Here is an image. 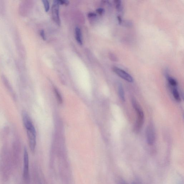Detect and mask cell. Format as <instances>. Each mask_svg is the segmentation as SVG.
I'll list each match as a JSON object with an SVG mask.
<instances>
[{
  "label": "cell",
  "instance_id": "12",
  "mask_svg": "<svg viewBox=\"0 0 184 184\" xmlns=\"http://www.w3.org/2000/svg\"><path fill=\"white\" fill-rule=\"evenodd\" d=\"M115 8L118 12L121 13L123 11L122 2L120 0H116L114 1Z\"/></svg>",
  "mask_w": 184,
  "mask_h": 184
},
{
  "label": "cell",
  "instance_id": "11",
  "mask_svg": "<svg viewBox=\"0 0 184 184\" xmlns=\"http://www.w3.org/2000/svg\"><path fill=\"white\" fill-rule=\"evenodd\" d=\"M75 37L77 41L81 45L82 44L83 41L82 39L81 33L80 29L77 27L75 29Z\"/></svg>",
  "mask_w": 184,
  "mask_h": 184
},
{
  "label": "cell",
  "instance_id": "6",
  "mask_svg": "<svg viewBox=\"0 0 184 184\" xmlns=\"http://www.w3.org/2000/svg\"><path fill=\"white\" fill-rule=\"evenodd\" d=\"M22 118L24 125L27 130H35L30 117H29L28 114L25 111H23Z\"/></svg>",
  "mask_w": 184,
  "mask_h": 184
},
{
  "label": "cell",
  "instance_id": "14",
  "mask_svg": "<svg viewBox=\"0 0 184 184\" xmlns=\"http://www.w3.org/2000/svg\"><path fill=\"white\" fill-rule=\"evenodd\" d=\"M166 75L167 76L168 81L169 84L173 87H176L177 85V83L175 79L169 76L168 74H167Z\"/></svg>",
  "mask_w": 184,
  "mask_h": 184
},
{
  "label": "cell",
  "instance_id": "7",
  "mask_svg": "<svg viewBox=\"0 0 184 184\" xmlns=\"http://www.w3.org/2000/svg\"><path fill=\"white\" fill-rule=\"evenodd\" d=\"M52 15L54 22L58 25L61 24L60 19L59 16V4L57 1H55L52 7Z\"/></svg>",
  "mask_w": 184,
  "mask_h": 184
},
{
  "label": "cell",
  "instance_id": "13",
  "mask_svg": "<svg viewBox=\"0 0 184 184\" xmlns=\"http://www.w3.org/2000/svg\"><path fill=\"white\" fill-rule=\"evenodd\" d=\"M173 94L175 99L177 101L180 102L181 101V99L180 95L178 90L176 88H174L172 90Z\"/></svg>",
  "mask_w": 184,
  "mask_h": 184
},
{
  "label": "cell",
  "instance_id": "8",
  "mask_svg": "<svg viewBox=\"0 0 184 184\" xmlns=\"http://www.w3.org/2000/svg\"><path fill=\"white\" fill-rule=\"evenodd\" d=\"M29 8V1H23L20 3L19 6V11L20 14L25 16L28 14Z\"/></svg>",
  "mask_w": 184,
  "mask_h": 184
},
{
  "label": "cell",
  "instance_id": "1",
  "mask_svg": "<svg viewBox=\"0 0 184 184\" xmlns=\"http://www.w3.org/2000/svg\"><path fill=\"white\" fill-rule=\"evenodd\" d=\"M132 102L133 107L137 113V120L134 128V131L136 133H138L142 128L144 123V114L142 108L135 99H132Z\"/></svg>",
  "mask_w": 184,
  "mask_h": 184
},
{
  "label": "cell",
  "instance_id": "5",
  "mask_svg": "<svg viewBox=\"0 0 184 184\" xmlns=\"http://www.w3.org/2000/svg\"><path fill=\"white\" fill-rule=\"evenodd\" d=\"M23 176L25 180L28 181L29 180V159L27 149L25 148L24 153V168Z\"/></svg>",
  "mask_w": 184,
  "mask_h": 184
},
{
  "label": "cell",
  "instance_id": "24",
  "mask_svg": "<svg viewBox=\"0 0 184 184\" xmlns=\"http://www.w3.org/2000/svg\"><path fill=\"white\" fill-rule=\"evenodd\" d=\"M132 184H136V183H132Z\"/></svg>",
  "mask_w": 184,
  "mask_h": 184
},
{
  "label": "cell",
  "instance_id": "10",
  "mask_svg": "<svg viewBox=\"0 0 184 184\" xmlns=\"http://www.w3.org/2000/svg\"><path fill=\"white\" fill-rule=\"evenodd\" d=\"M118 92L120 100L123 101H125V97L123 88L121 83H119L118 84Z\"/></svg>",
  "mask_w": 184,
  "mask_h": 184
},
{
  "label": "cell",
  "instance_id": "21",
  "mask_svg": "<svg viewBox=\"0 0 184 184\" xmlns=\"http://www.w3.org/2000/svg\"><path fill=\"white\" fill-rule=\"evenodd\" d=\"M40 34L43 40H46V36H45V33L44 30H41L40 31Z\"/></svg>",
  "mask_w": 184,
  "mask_h": 184
},
{
  "label": "cell",
  "instance_id": "4",
  "mask_svg": "<svg viewBox=\"0 0 184 184\" xmlns=\"http://www.w3.org/2000/svg\"><path fill=\"white\" fill-rule=\"evenodd\" d=\"M29 147L32 152L35 150L36 145V131L34 130H27Z\"/></svg>",
  "mask_w": 184,
  "mask_h": 184
},
{
  "label": "cell",
  "instance_id": "19",
  "mask_svg": "<svg viewBox=\"0 0 184 184\" xmlns=\"http://www.w3.org/2000/svg\"><path fill=\"white\" fill-rule=\"evenodd\" d=\"M57 1L58 3L59 4H63V5L67 6L68 5L69 3V1H62V0H61V1Z\"/></svg>",
  "mask_w": 184,
  "mask_h": 184
},
{
  "label": "cell",
  "instance_id": "23",
  "mask_svg": "<svg viewBox=\"0 0 184 184\" xmlns=\"http://www.w3.org/2000/svg\"><path fill=\"white\" fill-rule=\"evenodd\" d=\"M96 16V13H90L88 14V17L89 18L94 17Z\"/></svg>",
  "mask_w": 184,
  "mask_h": 184
},
{
  "label": "cell",
  "instance_id": "15",
  "mask_svg": "<svg viewBox=\"0 0 184 184\" xmlns=\"http://www.w3.org/2000/svg\"><path fill=\"white\" fill-rule=\"evenodd\" d=\"M54 90L58 103L60 104L62 103V99L60 92H58V90L56 88H54Z\"/></svg>",
  "mask_w": 184,
  "mask_h": 184
},
{
  "label": "cell",
  "instance_id": "9",
  "mask_svg": "<svg viewBox=\"0 0 184 184\" xmlns=\"http://www.w3.org/2000/svg\"><path fill=\"white\" fill-rule=\"evenodd\" d=\"M2 79L4 86L7 88L9 92L10 93L11 96H12L13 99L16 100V96L15 93L8 79L5 76L3 75L2 76Z\"/></svg>",
  "mask_w": 184,
  "mask_h": 184
},
{
  "label": "cell",
  "instance_id": "2",
  "mask_svg": "<svg viewBox=\"0 0 184 184\" xmlns=\"http://www.w3.org/2000/svg\"><path fill=\"white\" fill-rule=\"evenodd\" d=\"M113 71L119 76L120 78H121L124 80L128 82L129 83H132L133 82L134 79L130 74L127 73L124 70L120 69L119 67H114L112 68Z\"/></svg>",
  "mask_w": 184,
  "mask_h": 184
},
{
  "label": "cell",
  "instance_id": "22",
  "mask_svg": "<svg viewBox=\"0 0 184 184\" xmlns=\"http://www.w3.org/2000/svg\"><path fill=\"white\" fill-rule=\"evenodd\" d=\"M118 22L120 25H122L123 22V20L121 16L119 15L117 17Z\"/></svg>",
  "mask_w": 184,
  "mask_h": 184
},
{
  "label": "cell",
  "instance_id": "16",
  "mask_svg": "<svg viewBox=\"0 0 184 184\" xmlns=\"http://www.w3.org/2000/svg\"><path fill=\"white\" fill-rule=\"evenodd\" d=\"M43 4H44V8L46 12H48L49 10L50 6L48 1L47 0H43L42 1Z\"/></svg>",
  "mask_w": 184,
  "mask_h": 184
},
{
  "label": "cell",
  "instance_id": "3",
  "mask_svg": "<svg viewBox=\"0 0 184 184\" xmlns=\"http://www.w3.org/2000/svg\"><path fill=\"white\" fill-rule=\"evenodd\" d=\"M146 136L147 142L149 145H152L155 142V132L154 127L152 124H150L146 128Z\"/></svg>",
  "mask_w": 184,
  "mask_h": 184
},
{
  "label": "cell",
  "instance_id": "18",
  "mask_svg": "<svg viewBox=\"0 0 184 184\" xmlns=\"http://www.w3.org/2000/svg\"><path fill=\"white\" fill-rule=\"evenodd\" d=\"M4 9V5L3 1H0V13H3Z\"/></svg>",
  "mask_w": 184,
  "mask_h": 184
},
{
  "label": "cell",
  "instance_id": "20",
  "mask_svg": "<svg viewBox=\"0 0 184 184\" xmlns=\"http://www.w3.org/2000/svg\"><path fill=\"white\" fill-rule=\"evenodd\" d=\"M96 12L98 13L99 15H102L103 14L104 12V10L103 8H99L97 9L96 10Z\"/></svg>",
  "mask_w": 184,
  "mask_h": 184
},
{
  "label": "cell",
  "instance_id": "17",
  "mask_svg": "<svg viewBox=\"0 0 184 184\" xmlns=\"http://www.w3.org/2000/svg\"><path fill=\"white\" fill-rule=\"evenodd\" d=\"M109 57H110V60L114 62H116L117 61V58L115 55L113 53H110L109 54Z\"/></svg>",
  "mask_w": 184,
  "mask_h": 184
}]
</instances>
